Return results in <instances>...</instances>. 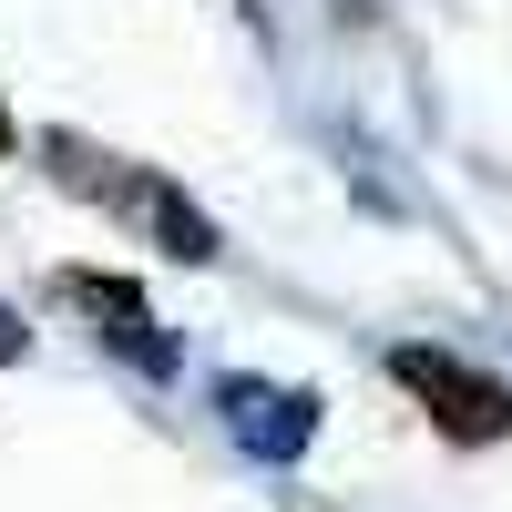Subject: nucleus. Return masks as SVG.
I'll use <instances>...</instances> for the list:
<instances>
[{
    "mask_svg": "<svg viewBox=\"0 0 512 512\" xmlns=\"http://www.w3.org/2000/svg\"><path fill=\"white\" fill-rule=\"evenodd\" d=\"M390 379L441 420L451 441H502V431H512V390L482 379L472 359H451V349H390Z\"/></svg>",
    "mask_w": 512,
    "mask_h": 512,
    "instance_id": "1",
    "label": "nucleus"
},
{
    "mask_svg": "<svg viewBox=\"0 0 512 512\" xmlns=\"http://www.w3.org/2000/svg\"><path fill=\"white\" fill-rule=\"evenodd\" d=\"M103 205H113V216H134L164 256H185V267H205V256H216V226H205L164 175H123V185H103Z\"/></svg>",
    "mask_w": 512,
    "mask_h": 512,
    "instance_id": "2",
    "label": "nucleus"
},
{
    "mask_svg": "<svg viewBox=\"0 0 512 512\" xmlns=\"http://www.w3.org/2000/svg\"><path fill=\"white\" fill-rule=\"evenodd\" d=\"M62 297L103 318L113 349H144V369H175V338H154V318H144V297H134V287H113V277H93V267H72V277H62Z\"/></svg>",
    "mask_w": 512,
    "mask_h": 512,
    "instance_id": "3",
    "label": "nucleus"
},
{
    "mask_svg": "<svg viewBox=\"0 0 512 512\" xmlns=\"http://www.w3.org/2000/svg\"><path fill=\"white\" fill-rule=\"evenodd\" d=\"M226 400H236V431L256 451H297L308 441V400H277V390H226Z\"/></svg>",
    "mask_w": 512,
    "mask_h": 512,
    "instance_id": "4",
    "label": "nucleus"
},
{
    "mask_svg": "<svg viewBox=\"0 0 512 512\" xmlns=\"http://www.w3.org/2000/svg\"><path fill=\"white\" fill-rule=\"evenodd\" d=\"M0 359H21V318L11 308H0Z\"/></svg>",
    "mask_w": 512,
    "mask_h": 512,
    "instance_id": "5",
    "label": "nucleus"
},
{
    "mask_svg": "<svg viewBox=\"0 0 512 512\" xmlns=\"http://www.w3.org/2000/svg\"><path fill=\"white\" fill-rule=\"evenodd\" d=\"M0 154H11V113H0Z\"/></svg>",
    "mask_w": 512,
    "mask_h": 512,
    "instance_id": "6",
    "label": "nucleus"
}]
</instances>
